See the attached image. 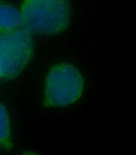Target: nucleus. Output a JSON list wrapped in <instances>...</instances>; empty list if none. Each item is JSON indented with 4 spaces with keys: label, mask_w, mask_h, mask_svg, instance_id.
<instances>
[{
    "label": "nucleus",
    "mask_w": 136,
    "mask_h": 155,
    "mask_svg": "<svg viewBox=\"0 0 136 155\" xmlns=\"http://www.w3.org/2000/svg\"><path fill=\"white\" fill-rule=\"evenodd\" d=\"M33 51L31 33L24 28L0 35V59L3 77L12 79L18 76L29 64Z\"/></svg>",
    "instance_id": "3"
},
{
    "label": "nucleus",
    "mask_w": 136,
    "mask_h": 155,
    "mask_svg": "<svg viewBox=\"0 0 136 155\" xmlns=\"http://www.w3.org/2000/svg\"><path fill=\"white\" fill-rule=\"evenodd\" d=\"M22 25L31 34L55 35L68 27L71 17L69 0H23Z\"/></svg>",
    "instance_id": "1"
},
{
    "label": "nucleus",
    "mask_w": 136,
    "mask_h": 155,
    "mask_svg": "<svg viewBox=\"0 0 136 155\" xmlns=\"http://www.w3.org/2000/svg\"><path fill=\"white\" fill-rule=\"evenodd\" d=\"M22 155H40V154L34 152H31V151H27V152L24 153Z\"/></svg>",
    "instance_id": "7"
},
{
    "label": "nucleus",
    "mask_w": 136,
    "mask_h": 155,
    "mask_svg": "<svg viewBox=\"0 0 136 155\" xmlns=\"http://www.w3.org/2000/svg\"><path fill=\"white\" fill-rule=\"evenodd\" d=\"M12 126L9 112L0 104V147L9 149L12 146Z\"/></svg>",
    "instance_id": "5"
},
{
    "label": "nucleus",
    "mask_w": 136,
    "mask_h": 155,
    "mask_svg": "<svg viewBox=\"0 0 136 155\" xmlns=\"http://www.w3.org/2000/svg\"><path fill=\"white\" fill-rule=\"evenodd\" d=\"M2 77H3V67H2V61H1V59H0V79H1Z\"/></svg>",
    "instance_id": "6"
},
{
    "label": "nucleus",
    "mask_w": 136,
    "mask_h": 155,
    "mask_svg": "<svg viewBox=\"0 0 136 155\" xmlns=\"http://www.w3.org/2000/svg\"><path fill=\"white\" fill-rule=\"evenodd\" d=\"M22 25L20 10L8 3L0 1V35L18 29Z\"/></svg>",
    "instance_id": "4"
},
{
    "label": "nucleus",
    "mask_w": 136,
    "mask_h": 155,
    "mask_svg": "<svg viewBox=\"0 0 136 155\" xmlns=\"http://www.w3.org/2000/svg\"><path fill=\"white\" fill-rule=\"evenodd\" d=\"M85 80L74 64L61 62L53 66L45 78L44 104L48 107H65L80 100Z\"/></svg>",
    "instance_id": "2"
}]
</instances>
